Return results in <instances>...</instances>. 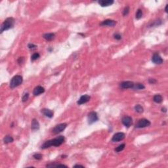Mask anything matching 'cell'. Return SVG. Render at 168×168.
I'll return each mask as SVG.
<instances>
[{"mask_svg":"<svg viewBox=\"0 0 168 168\" xmlns=\"http://www.w3.org/2000/svg\"><path fill=\"white\" fill-rule=\"evenodd\" d=\"M45 92V89L42 86H37L35 87L33 91V94L35 96H38Z\"/></svg>","mask_w":168,"mask_h":168,"instance_id":"5bb4252c","label":"cell"},{"mask_svg":"<svg viewBox=\"0 0 168 168\" xmlns=\"http://www.w3.org/2000/svg\"><path fill=\"white\" fill-rule=\"evenodd\" d=\"M47 168H58V167H65V168H67V166L64 164H61V163H51L49 164H47L46 165Z\"/></svg>","mask_w":168,"mask_h":168,"instance_id":"ac0fdd59","label":"cell"},{"mask_svg":"<svg viewBox=\"0 0 168 168\" xmlns=\"http://www.w3.org/2000/svg\"><path fill=\"white\" fill-rule=\"evenodd\" d=\"M122 123L127 127H129L133 123V120L130 116H124L121 120Z\"/></svg>","mask_w":168,"mask_h":168,"instance_id":"9c48e42d","label":"cell"},{"mask_svg":"<svg viewBox=\"0 0 168 168\" xmlns=\"http://www.w3.org/2000/svg\"><path fill=\"white\" fill-rule=\"evenodd\" d=\"M90 96H89L88 95H82L79 98V99L78 100V101L77 102V103L79 105H81V104H85L89 102L90 100Z\"/></svg>","mask_w":168,"mask_h":168,"instance_id":"7c38bea8","label":"cell"},{"mask_svg":"<svg viewBox=\"0 0 168 168\" xmlns=\"http://www.w3.org/2000/svg\"><path fill=\"white\" fill-rule=\"evenodd\" d=\"M149 82L150 83V84H156L157 82L156 79H155L154 78H150L149 79Z\"/></svg>","mask_w":168,"mask_h":168,"instance_id":"4dcf8cb0","label":"cell"},{"mask_svg":"<svg viewBox=\"0 0 168 168\" xmlns=\"http://www.w3.org/2000/svg\"><path fill=\"white\" fill-rule=\"evenodd\" d=\"M65 137L64 136H59L58 137L47 140L43 143L41 146L42 149H47L50 146H59L65 142Z\"/></svg>","mask_w":168,"mask_h":168,"instance_id":"6da1fadb","label":"cell"},{"mask_svg":"<svg viewBox=\"0 0 168 168\" xmlns=\"http://www.w3.org/2000/svg\"><path fill=\"white\" fill-rule=\"evenodd\" d=\"M129 13V6H127L125 7V9H123V14L124 16H126L127 15L128 13Z\"/></svg>","mask_w":168,"mask_h":168,"instance_id":"4316f807","label":"cell"},{"mask_svg":"<svg viewBox=\"0 0 168 168\" xmlns=\"http://www.w3.org/2000/svg\"><path fill=\"white\" fill-rule=\"evenodd\" d=\"M14 19L13 17H9L7 18L2 23L1 26V30H0V32L1 34L3 33V32L5 30H8L9 29L12 28L14 26Z\"/></svg>","mask_w":168,"mask_h":168,"instance_id":"7a4b0ae2","label":"cell"},{"mask_svg":"<svg viewBox=\"0 0 168 168\" xmlns=\"http://www.w3.org/2000/svg\"><path fill=\"white\" fill-rule=\"evenodd\" d=\"M28 47L30 49H35V48L36 47V45H34V44H32V43H29Z\"/></svg>","mask_w":168,"mask_h":168,"instance_id":"1f68e13d","label":"cell"},{"mask_svg":"<svg viewBox=\"0 0 168 168\" xmlns=\"http://www.w3.org/2000/svg\"><path fill=\"white\" fill-rule=\"evenodd\" d=\"M28 98H29V94H28V93H25L23 97V99H22V100H23V103L26 102V101H28Z\"/></svg>","mask_w":168,"mask_h":168,"instance_id":"f1b7e54d","label":"cell"},{"mask_svg":"<svg viewBox=\"0 0 168 168\" xmlns=\"http://www.w3.org/2000/svg\"><path fill=\"white\" fill-rule=\"evenodd\" d=\"M150 121L146 119H140L138 121L136 125H135V127L136 128H144V127H149L150 126Z\"/></svg>","mask_w":168,"mask_h":168,"instance_id":"277c9868","label":"cell"},{"mask_svg":"<svg viewBox=\"0 0 168 168\" xmlns=\"http://www.w3.org/2000/svg\"><path fill=\"white\" fill-rule=\"evenodd\" d=\"M23 62H24V58H23V57H20L19 60H18L19 64V65H21L22 63H23Z\"/></svg>","mask_w":168,"mask_h":168,"instance_id":"d6a6232c","label":"cell"},{"mask_svg":"<svg viewBox=\"0 0 168 168\" xmlns=\"http://www.w3.org/2000/svg\"><path fill=\"white\" fill-rule=\"evenodd\" d=\"M125 146H126V145L125 144H121L120 145H119L118 147H116L115 149V151L117 152H120L122 151L123 149H125Z\"/></svg>","mask_w":168,"mask_h":168,"instance_id":"603a6c76","label":"cell"},{"mask_svg":"<svg viewBox=\"0 0 168 168\" xmlns=\"http://www.w3.org/2000/svg\"><path fill=\"white\" fill-rule=\"evenodd\" d=\"M98 3L101 7H108L112 5L114 3V1L113 0H100L98 1Z\"/></svg>","mask_w":168,"mask_h":168,"instance_id":"4fadbf2b","label":"cell"},{"mask_svg":"<svg viewBox=\"0 0 168 168\" xmlns=\"http://www.w3.org/2000/svg\"><path fill=\"white\" fill-rule=\"evenodd\" d=\"M43 37L44 39L47 40V41H51V40L54 39L55 35L53 33H47V34H44Z\"/></svg>","mask_w":168,"mask_h":168,"instance_id":"e0dca14e","label":"cell"},{"mask_svg":"<svg viewBox=\"0 0 168 168\" xmlns=\"http://www.w3.org/2000/svg\"><path fill=\"white\" fill-rule=\"evenodd\" d=\"M135 110L137 112H138V113H143V111H144V109H143V107L141 106V105H140V104H137V105H135Z\"/></svg>","mask_w":168,"mask_h":168,"instance_id":"7402d4cb","label":"cell"},{"mask_svg":"<svg viewBox=\"0 0 168 168\" xmlns=\"http://www.w3.org/2000/svg\"><path fill=\"white\" fill-rule=\"evenodd\" d=\"M101 26H111L113 27L116 24V22L115 20L110 19H107L103 21L102 23L100 24Z\"/></svg>","mask_w":168,"mask_h":168,"instance_id":"8fae6325","label":"cell"},{"mask_svg":"<svg viewBox=\"0 0 168 168\" xmlns=\"http://www.w3.org/2000/svg\"><path fill=\"white\" fill-rule=\"evenodd\" d=\"M114 37L117 40H120L121 39V36L120 34H115L114 35Z\"/></svg>","mask_w":168,"mask_h":168,"instance_id":"f546056e","label":"cell"},{"mask_svg":"<svg viewBox=\"0 0 168 168\" xmlns=\"http://www.w3.org/2000/svg\"><path fill=\"white\" fill-rule=\"evenodd\" d=\"M143 17V11L141 9H138L136 13V19H140Z\"/></svg>","mask_w":168,"mask_h":168,"instance_id":"cb8c5ba5","label":"cell"},{"mask_svg":"<svg viewBox=\"0 0 168 168\" xmlns=\"http://www.w3.org/2000/svg\"><path fill=\"white\" fill-rule=\"evenodd\" d=\"M13 140H14L13 138L11 136H10V135H7L3 139V142L5 144L12 143V142H13Z\"/></svg>","mask_w":168,"mask_h":168,"instance_id":"44dd1931","label":"cell"},{"mask_svg":"<svg viewBox=\"0 0 168 168\" xmlns=\"http://www.w3.org/2000/svg\"><path fill=\"white\" fill-rule=\"evenodd\" d=\"M153 101L156 103H161L163 101V97L161 95H156L153 97Z\"/></svg>","mask_w":168,"mask_h":168,"instance_id":"d6986e66","label":"cell"},{"mask_svg":"<svg viewBox=\"0 0 168 168\" xmlns=\"http://www.w3.org/2000/svg\"><path fill=\"white\" fill-rule=\"evenodd\" d=\"M31 129L34 131L38 130L39 129V123L36 119H33L31 123Z\"/></svg>","mask_w":168,"mask_h":168,"instance_id":"2e32d148","label":"cell"},{"mask_svg":"<svg viewBox=\"0 0 168 168\" xmlns=\"http://www.w3.org/2000/svg\"><path fill=\"white\" fill-rule=\"evenodd\" d=\"M162 24V21L161 20H156V21H154V23H152V24L150 25V27H152V26H159Z\"/></svg>","mask_w":168,"mask_h":168,"instance_id":"83f0119b","label":"cell"},{"mask_svg":"<svg viewBox=\"0 0 168 168\" xmlns=\"http://www.w3.org/2000/svg\"><path fill=\"white\" fill-rule=\"evenodd\" d=\"M41 112H42V114H43L45 116H47L48 118H52L53 117L54 113L53 112L52 110H51L47 109V108H43V109H42V111H41Z\"/></svg>","mask_w":168,"mask_h":168,"instance_id":"9a60e30c","label":"cell"},{"mask_svg":"<svg viewBox=\"0 0 168 168\" xmlns=\"http://www.w3.org/2000/svg\"><path fill=\"white\" fill-rule=\"evenodd\" d=\"M77 167H81V168H84V165H74V168H77Z\"/></svg>","mask_w":168,"mask_h":168,"instance_id":"836d02e7","label":"cell"},{"mask_svg":"<svg viewBox=\"0 0 168 168\" xmlns=\"http://www.w3.org/2000/svg\"><path fill=\"white\" fill-rule=\"evenodd\" d=\"M145 88V85L142 84H140V83H137V84H134V86H133V88L135 90H142L144 89Z\"/></svg>","mask_w":168,"mask_h":168,"instance_id":"ffe728a7","label":"cell"},{"mask_svg":"<svg viewBox=\"0 0 168 168\" xmlns=\"http://www.w3.org/2000/svg\"><path fill=\"white\" fill-rule=\"evenodd\" d=\"M98 120V117L97 112L93 111V112H91L90 113H89L88 116H87V120H88V123L89 124H93V123L97 121Z\"/></svg>","mask_w":168,"mask_h":168,"instance_id":"5b68a950","label":"cell"},{"mask_svg":"<svg viewBox=\"0 0 168 168\" xmlns=\"http://www.w3.org/2000/svg\"><path fill=\"white\" fill-rule=\"evenodd\" d=\"M23 77L20 75H16L14 76L11 80L10 82V87L13 89L15 87L19 86L20 85L23 84Z\"/></svg>","mask_w":168,"mask_h":168,"instance_id":"3957f363","label":"cell"},{"mask_svg":"<svg viewBox=\"0 0 168 168\" xmlns=\"http://www.w3.org/2000/svg\"><path fill=\"white\" fill-rule=\"evenodd\" d=\"M134 83L133 81H123L120 84V87L122 89H131V88H133L134 86Z\"/></svg>","mask_w":168,"mask_h":168,"instance_id":"30bf717a","label":"cell"},{"mask_svg":"<svg viewBox=\"0 0 168 168\" xmlns=\"http://www.w3.org/2000/svg\"><path fill=\"white\" fill-rule=\"evenodd\" d=\"M39 56H40V55H39V54L38 53H35L31 56V60H32V61H34L39 59Z\"/></svg>","mask_w":168,"mask_h":168,"instance_id":"d4e9b609","label":"cell"},{"mask_svg":"<svg viewBox=\"0 0 168 168\" xmlns=\"http://www.w3.org/2000/svg\"><path fill=\"white\" fill-rule=\"evenodd\" d=\"M125 138V134L122 132H119L114 135V136L112 138V141L113 142H118L122 140Z\"/></svg>","mask_w":168,"mask_h":168,"instance_id":"52a82bcc","label":"cell"},{"mask_svg":"<svg viewBox=\"0 0 168 168\" xmlns=\"http://www.w3.org/2000/svg\"><path fill=\"white\" fill-rule=\"evenodd\" d=\"M33 157H34L36 160H40L42 159V157H43V156H42V154H35L34 156H33Z\"/></svg>","mask_w":168,"mask_h":168,"instance_id":"484cf974","label":"cell"},{"mask_svg":"<svg viewBox=\"0 0 168 168\" xmlns=\"http://www.w3.org/2000/svg\"><path fill=\"white\" fill-rule=\"evenodd\" d=\"M152 61L156 65H161L162 63H163V61L162 58L159 55V54L154 53L152 57Z\"/></svg>","mask_w":168,"mask_h":168,"instance_id":"ba28073f","label":"cell"},{"mask_svg":"<svg viewBox=\"0 0 168 168\" xmlns=\"http://www.w3.org/2000/svg\"><path fill=\"white\" fill-rule=\"evenodd\" d=\"M162 111L163 112H167V108H162Z\"/></svg>","mask_w":168,"mask_h":168,"instance_id":"e575fe53","label":"cell"},{"mask_svg":"<svg viewBox=\"0 0 168 168\" xmlns=\"http://www.w3.org/2000/svg\"><path fill=\"white\" fill-rule=\"evenodd\" d=\"M168 5H166V6H165V12L167 13V9H168Z\"/></svg>","mask_w":168,"mask_h":168,"instance_id":"d590c367","label":"cell"},{"mask_svg":"<svg viewBox=\"0 0 168 168\" xmlns=\"http://www.w3.org/2000/svg\"><path fill=\"white\" fill-rule=\"evenodd\" d=\"M67 126V124L65 123H60L59 125L56 126L53 129V133L54 134H58V133H61L62 131H63L66 127Z\"/></svg>","mask_w":168,"mask_h":168,"instance_id":"8992f818","label":"cell"}]
</instances>
